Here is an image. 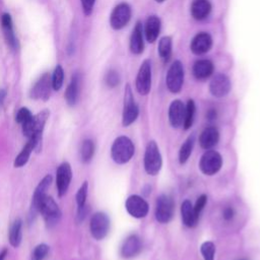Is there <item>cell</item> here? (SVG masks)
Wrapping results in <instances>:
<instances>
[{
  "mask_svg": "<svg viewBox=\"0 0 260 260\" xmlns=\"http://www.w3.org/2000/svg\"><path fill=\"white\" fill-rule=\"evenodd\" d=\"M151 87V68L150 62L145 60L138 71L136 77V89L140 94H147Z\"/></svg>",
  "mask_w": 260,
  "mask_h": 260,
  "instance_id": "4fadbf2b",
  "label": "cell"
},
{
  "mask_svg": "<svg viewBox=\"0 0 260 260\" xmlns=\"http://www.w3.org/2000/svg\"><path fill=\"white\" fill-rule=\"evenodd\" d=\"M211 10V5L208 0H194L191 5V13L196 19H204Z\"/></svg>",
  "mask_w": 260,
  "mask_h": 260,
  "instance_id": "cb8c5ba5",
  "label": "cell"
},
{
  "mask_svg": "<svg viewBox=\"0 0 260 260\" xmlns=\"http://www.w3.org/2000/svg\"><path fill=\"white\" fill-rule=\"evenodd\" d=\"M160 30V20L155 15L150 16L145 24V36L149 43H153L159 34Z\"/></svg>",
  "mask_w": 260,
  "mask_h": 260,
  "instance_id": "83f0119b",
  "label": "cell"
},
{
  "mask_svg": "<svg viewBox=\"0 0 260 260\" xmlns=\"http://www.w3.org/2000/svg\"><path fill=\"white\" fill-rule=\"evenodd\" d=\"M63 79H64V71L63 68L60 65H57L53 75L51 77L52 80V88L54 90H59L62 87L63 84Z\"/></svg>",
  "mask_w": 260,
  "mask_h": 260,
  "instance_id": "836d02e7",
  "label": "cell"
},
{
  "mask_svg": "<svg viewBox=\"0 0 260 260\" xmlns=\"http://www.w3.org/2000/svg\"><path fill=\"white\" fill-rule=\"evenodd\" d=\"M134 154V145L127 136H119L115 139L111 147V156L119 165L128 162Z\"/></svg>",
  "mask_w": 260,
  "mask_h": 260,
  "instance_id": "6da1fadb",
  "label": "cell"
},
{
  "mask_svg": "<svg viewBox=\"0 0 260 260\" xmlns=\"http://www.w3.org/2000/svg\"><path fill=\"white\" fill-rule=\"evenodd\" d=\"M126 210L128 213L136 218H141L146 216L148 212L147 202L138 195H131L127 198L125 203Z\"/></svg>",
  "mask_w": 260,
  "mask_h": 260,
  "instance_id": "5bb4252c",
  "label": "cell"
},
{
  "mask_svg": "<svg viewBox=\"0 0 260 260\" xmlns=\"http://www.w3.org/2000/svg\"><path fill=\"white\" fill-rule=\"evenodd\" d=\"M235 215V210L233 207H225L222 211V217L225 220H231Z\"/></svg>",
  "mask_w": 260,
  "mask_h": 260,
  "instance_id": "60d3db41",
  "label": "cell"
},
{
  "mask_svg": "<svg viewBox=\"0 0 260 260\" xmlns=\"http://www.w3.org/2000/svg\"><path fill=\"white\" fill-rule=\"evenodd\" d=\"M231 89V82L228 76L224 74H217L215 75L209 85V90L212 93V95L216 98L224 96L229 93Z\"/></svg>",
  "mask_w": 260,
  "mask_h": 260,
  "instance_id": "e0dca14e",
  "label": "cell"
},
{
  "mask_svg": "<svg viewBox=\"0 0 260 260\" xmlns=\"http://www.w3.org/2000/svg\"><path fill=\"white\" fill-rule=\"evenodd\" d=\"M219 139L218 130L215 127L205 128L199 137V143L202 148L210 149L217 144Z\"/></svg>",
  "mask_w": 260,
  "mask_h": 260,
  "instance_id": "44dd1931",
  "label": "cell"
},
{
  "mask_svg": "<svg viewBox=\"0 0 260 260\" xmlns=\"http://www.w3.org/2000/svg\"><path fill=\"white\" fill-rule=\"evenodd\" d=\"M87 191H88V183L85 181L79 187V189L76 193V196H75L76 203H77V210L86 206L85 202H86V197H87Z\"/></svg>",
  "mask_w": 260,
  "mask_h": 260,
  "instance_id": "d6a6232c",
  "label": "cell"
},
{
  "mask_svg": "<svg viewBox=\"0 0 260 260\" xmlns=\"http://www.w3.org/2000/svg\"><path fill=\"white\" fill-rule=\"evenodd\" d=\"M184 81V70L180 61H175L167 74V86L171 92H179Z\"/></svg>",
  "mask_w": 260,
  "mask_h": 260,
  "instance_id": "9c48e42d",
  "label": "cell"
},
{
  "mask_svg": "<svg viewBox=\"0 0 260 260\" xmlns=\"http://www.w3.org/2000/svg\"><path fill=\"white\" fill-rule=\"evenodd\" d=\"M194 141H195V136L192 134L182 144V146L180 148V151H179V161H180V164L183 165L188 160V158H189V156L192 152V149H193Z\"/></svg>",
  "mask_w": 260,
  "mask_h": 260,
  "instance_id": "f1b7e54d",
  "label": "cell"
},
{
  "mask_svg": "<svg viewBox=\"0 0 260 260\" xmlns=\"http://www.w3.org/2000/svg\"><path fill=\"white\" fill-rule=\"evenodd\" d=\"M158 53L165 62L169 61L172 54V40L170 37H164L160 39L158 44Z\"/></svg>",
  "mask_w": 260,
  "mask_h": 260,
  "instance_id": "4dcf8cb0",
  "label": "cell"
},
{
  "mask_svg": "<svg viewBox=\"0 0 260 260\" xmlns=\"http://www.w3.org/2000/svg\"><path fill=\"white\" fill-rule=\"evenodd\" d=\"M185 119H184V123L183 126L185 129H189L192 124H193V120H194V115H195V104L192 100H189L187 103V106L185 107Z\"/></svg>",
  "mask_w": 260,
  "mask_h": 260,
  "instance_id": "1f68e13d",
  "label": "cell"
},
{
  "mask_svg": "<svg viewBox=\"0 0 260 260\" xmlns=\"http://www.w3.org/2000/svg\"><path fill=\"white\" fill-rule=\"evenodd\" d=\"M82 5V10L85 15H90L93 9V5L95 0H80Z\"/></svg>",
  "mask_w": 260,
  "mask_h": 260,
  "instance_id": "ab89813d",
  "label": "cell"
},
{
  "mask_svg": "<svg viewBox=\"0 0 260 260\" xmlns=\"http://www.w3.org/2000/svg\"><path fill=\"white\" fill-rule=\"evenodd\" d=\"M49 253V246L46 244L38 245L31 254V260H44Z\"/></svg>",
  "mask_w": 260,
  "mask_h": 260,
  "instance_id": "d590c367",
  "label": "cell"
},
{
  "mask_svg": "<svg viewBox=\"0 0 260 260\" xmlns=\"http://www.w3.org/2000/svg\"><path fill=\"white\" fill-rule=\"evenodd\" d=\"M206 201H207V197H206V195L202 194L201 196H199V197H198V199H197V201H196V203H195V206H194L195 214H196L198 217H199V214H200V212L202 211L203 207L205 206Z\"/></svg>",
  "mask_w": 260,
  "mask_h": 260,
  "instance_id": "f35d334b",
  "label": "cell"
},
{
  "mask_svg": "<svg viewBox=\"0 0 260 260\" xmlns=\"http://www.w3.org/2000/svg\"><path fill=\"white\" fill-rule=\"evenodd\" d=\"M185 106L179 100L173 101L169 109V120L174 128H179L183 125L185 119Z\"/></svg>",
  "mask_w": 260,
  "mask_h": 260,
  "instance_id": "ac0fdd59",
  "label": "cell"
},
{
  "mask_svg": "<svg viewBox=\"0 0 260 260\" xmlns=\"http://www.w3.org/2000/svg\"><path fill=\"white\" fill-rule=\"evenodd\" d=\"M131 16V9L127 3H121L117 5L111 13L110 23L114 29H121L124 27Z\"/></svg>",
  "mask_w": 260,
  "mask_h": 260,
  "instance_id": "7c38bea8",
  "label": "cell"
},
{
  "mask_svg": "<svg viewBox=\"0 0 260 260\" xmlns=\"http://www.w3.org/2000/svg\"><path fill=\"white\" fill-rule=\"evenodd\" d=\"M79 85H80L79 75L75 73L72 76L71 81L68 84L65 91V100L69 106H74L77 103L78 96H79V87H80Z\"/></svg>",
  "mask_w": 260,
  "mask_h": 260,
  "instance_id": "7402d4cb",
  "label": "cell"
},
{
  "mask_svg": "<svg viewBox=\"0 0 260 260\" xmlns=\"http://www.w3.org/2000/svg\"><path fill=\"white\" fill-rule=\"evenodd\" d=\"M5 96H6V90L3 88H0V107L3 105Z\"/></svg>",
  "mask_w": 260,
  "mask_h": 260,
  "instance_id": "7bdbcfd3",
  "label": "cell"
},
{
  "mask_svg": "<svg viewBox=\"0 0 260 260\" xmlns=\"http://www.w3.org/2000/svg\"><path fill=\"white\" fill-rule=\"evenodd\" d=\"M39 213L43 215L46 225L48 228H53L58 224L62 215L59 205L49 195H45L41 200L39 206Z\"/></svg>",
  "mask_w": 260,
  "mask_h": 260,
  "instance_id": "7a4b0ae2",
  "label": "cell"
},
{
  "mask_svg": "<svg viewBox=\"0 0 260 260\" xmlns=\"http://www.w3.org/2000/svg\"><path fill=\"white\" fill-rule=\"evenodd\" d=\"M106 83L109 87H115L119 84L120 82V76L118 74L117 71L115 70H110L107 74H106Z\"/></svg>",
  "mask_w": 260,
  "mask_h": 260,
  "instance_id": "8d00e7d4",
  "label": "cell"
},
{
  "mask_svg": "<svg viewBox=\"0 0 260 260\" xmlns=\"http://www.w3.org/2000/svg\"><path fill=\"white\" fill-rule=\"evenodd\" d=\"M138 107L134 101L132 90L129 84L125 87V94H124V109H123V117H122V124L126 127L131 125L138 116Z\"/></svg>",
  "mask_w": 260,
  "mask_h": 260,
  "instance_id": "5b68a950",
  "label": "cell"
},
{
  "mask_svg": "<svg viewBox=\"0 0 260 260\" xmlns=\"http://www.w3.org/2000/svg\"><path fill=\"white\" fill-rule=\"evenodd\" d=\"M142 249L141 240L137 235L129 236L123 243L121 247V255L122 257L129 259L137 256Z\"/></svg>",
  "mask_w": 260,
  "mask_h": 260,
  "instance_id": "2e32d148",
  "label": "cell"
},
{
  "mask_svg": "<svg viewBox=\"0 0 260 260\" xmlns=\"http://www.w3.org/2000/svg\"><path fill=\"white\" fill-rule=\"evenodd\" d=\"M32 117V114L30 113V111L27 108H20L15 116V120L17 123H19L20 125L24 122H26L28 119H30Z\"/></svg>",
  "mask_w": 260,
  "mask_h": 260,
  "instance_id": "74e56055",
  "label": "cell"
},
{
  "mask_svg": "<svg viewBox=\"0 0 260 260\" xmlns=\"http://www.w3.org/2000/svg\"><path fill=\"white\" fill-rule=\"evenodd\" d=\"M22 220L20 218H16L10 224L9 232H8V240L12 247L17 248L21 243L22 238Z\"/></svg>",
  "mask_w": 260,
  "mask_h": 260,
  "instance_id": "4316f807",
  "label": "cell"
},
{
  "mask_svg": "<svg viewBox=\"0 0 260 260\" xmlns=\"http://www.w3.org/2000/svg\"><path fill=\"white\" fill-rule=\"evenodd\" d=\"M72 179V170L69 162H62L56 171V186L59 197L66 194Z\"/></svg>",
  "mask_w": 260,
  "mask_h": 260,
  "instance_id": "8fae6325",
  "label": "cell"
},
{
  "mask_svg": "<svg viewBox=\"0 0 260 260\" xmlns=\"http://www.w3.org/2000/svg\"><path fill=\"white\" fill-rule=\"evenodd\" d=\"M200 251L204 260H214L215 246L212 242L210 241L204 242L200 247Z\"/></svg>",
  "mask_w": 260,
  "mask_h": 260,
  "instance_id": "e575fe53",
  "label": "cell"
},
{
  "mask_svg": "<svg viewBox=\"0 0 260 260\" xmlns=\"http://www.w3.org/2000/svg\"><path fill=\"white\" fill-rule=\"evenodd\" d=\"M94 153V143L91 139L83 140L80 148V158L83 162H88L91 160Z\"/></svg>",
  "mask_w": 260,
  "mask_h": 260,
  "instance_id": "f546056e",
  "label": "cell"
},
{
  "mask_svg": "<svg viewBox=\"0 0 260 260\" xmlns=\"http://www.w3.org/2000/svg\"><path fill=\"white\" fill-rule=\"evenodd\" d=\"M212 45L211 37L207 32H199L195 36L191 43V50L196 55L206 53Z\"/></svg>",
  "mask_w": 260,
  "mask_h": 260,
  "instance_id": "d6986e66",
  "label": "cell"
},
{
  "mask_svg": "<svg viewBox=\"0 0 260 260\" xmlns=\"http://www.w3.org/2000/svg\"><path fill=\"white\" fill-rule=\"evenodd\" d=\"M142 24L137 22L133 28L130 39V49L134 54H140L143 51V38H142Z\"/></svg>",
  "mask_w": 260,
  "mask_h": 260,
  "instance_id": "d4e9b609",
  "label": "cell"
},
{
  "mask_svg": "<svg viewBox=\"0 0 260 260\" xmlns=\"http://www.w3.org/2000/svg\"><path fill=\"white\" fill-rule=\"evenodd\" d=\"M40 146V144L37 142L36 139L34 138H29L27 139V142L25 143V145L22 147V149L20 150V152L17 154V156L14 159L13 166L15 168H21L23 167L27 161L28 158L31 154V152L34 151V149L38 148Z\"/></svg>",
  "mask_w": 260,
  "mask_h": 260,
  "instance_id": "ffe728a7",
  "label": "cell"
},
{
  "mask_svg": "<svg viewBox=\"0 0 260 260\" xmlns=\"http://www.w3.org/2000/svg\"><path fill=\"white\" fill-rule=\"evenodd\" d=\"M156 1H157V2H162L164 0H156Z\"/></svg>",
  "mask_w": 260,
  "mask_h": 260,
  "instance_id": "f6af8a7d",
  "label": "cell"
},
{
  "mask_svg": "<svg viewBox=\"0 0 260 260\" xmlns=\"http://www.w3.org/2000/svg\"><path fill=\"white\" fill-rule=\"evenodd\" d=\"M213 65L209 60L203 59L197 61L193 66V74L197 79H206L211 75Z\"/></svg>",
  "mask_w": 260,
  "mask_h": 260,
  "instance_id": "484cf974",
  "label": "cell"
},
{
  "mask_svg": "<svg viewBox=\"0 0 260 260\" xmlns=\"http://www.w3.org/2000/svg\"><path fill=\"white\" fill-rule=\"evenodd\" d=\"M174 201L173 199L162 194L157 197L155 205V218L160 223L169 222L174 215Z\"/></svg>",
  "mask_w": 260,
  "mask_h": 260,
  "instance_id": "52a82bcc",
  "label": "cell"
},
{
  "mask_svg": "<svg viewBox=\"0 0 260 260\" xmlns=\"http://www.w3.org/2000/svg\"><path fill=\"white\" fill-rule=\"evenodd\" d=\"M110 219L104 212L94 213L89 222V230L91 236L95 240H103L109 233Z\"/></svg>",
  "mask_w": 260,
  "mask_h": 260,
  "instance_id": "8992f818",
  "label": "cell"
},
{
  "mask_svg": "<svg viewBox=\"0 0 260 260\" xmlns=\"http://www.w3.org/2000/svg\"><path fill=\"white\" fill-rule=\"evenodd\" d=\"M222 166V157L215 150L207 149L200 158L199 169L201 172L207 176H212L216 174Z\"/></svg>",
  "mask_w": 260,
  "mask_h": 260,
  "instance_id": "277c9868",
  "label": "cell"
},
{
  "mask_svg": "<svg viewBox=\"0 0 260 260\" xmlns=\"http://www.w3.org/2000/svg\"><path fill=\"white\" fill-rule=\"evenodd\" d=\"M1 27L3 31L4 39L6 41L7 46L11 50H16L18 48V42L14 35L12 18L9 13H3L1 16Z\"/></svg>",
  "mask_w": 260,
  "mask_h": 260,
  "instance_id": "9a60e30c",
  "label": "cell"
},
{
  "mask_svg": "<svg viewBox=\"0 0 260 260\" xmlns=\"http://www.w3.org/2000/svg\"><path fill=\"white\" fill-rule=\"evenodd\" d=\"M217 117V114H216V111L214 109H210L208 110V112L206 113V118L209 120V121H213L215 120Z\"/></svg>",
  "mask_w": 260,
  "mask_h": 260,
  "instance_id": "b9f144b4",
  "label": "cell"
},
{
  "mask_svg": "<svg viewBox=\"0 0 260 260\" xmlns=\"http://www.w3.org/2000/svg\"><path fill=\"white\" fill-rule=\"evenodd\" d=\"M181 214L183 223L188 228H194L197 224L198 216L195 214L194 207L189 200H185L181 205Z\"/></svg>",
  "mask_w": 260,
  "mask_h": 260,
  "instance_id": "603a6c76",
  "label": "cell"
},
{
  "mask_svg": "<svg viewBox=\"0 0 260 260\" xmlns=\"http://www.w3.org/2000/svg\"><path fill=\"white\" fill-rule=\"evenodd\" d=\"M162 165L161 155L155 141L148 142L144 153V169L148 175L155 176L160 171Z\"/></svg>",
  "mask_w": 260,
  "mask_h": 260,
  "instance_id": "3957f363",
  "label": "cell"
},
{
  "mask_svg": "<svg viewBox=\"0 0 260 260\" xmlns=\"http://www.w3.org/2000/svg\"><path fill=\"white\" fill-rule=\"evenodd\" d=\"M7 254H8L7 249H3V250L0 252V260H5Z\"/></svg>",
  "mask_w": 260,
  "mask_h": 260,
  "instance_id": "ee69618b",
  "label": "cell"
},
{
  "mask_svg": "<svg viewBox=\"0 0 260 260\" xmlns=\"http://www.w3.org/2000/svg\"><path fill=\"white\" fill-rule=\"evenodd\" d=\"M52 80L49 73H44L34 84L29 91V96L34 100L47 101L50 96Z\"/></svg>",
  "mask_w": 260,
  "mask_h": 260,
  "instance_id": "30bf717a",
  "label": "cell"
},
{
  "mask_svg": "<svg viewBox=\"0 0 260 260\" xmlns=\"http://www.w3.org/2000/svg\"><path fill=\"white\" fill-rule=\"evenodd\" d=\"M52 176L51 175H46L41 182L39 183V185L37 186L34 195H32V200H31V204H30V209H29V220H34L35 217L37 216V214L39 213V206L41 203V200L43 199V197L45 195H47V190L49 189L51 183H52Z\"/></svg>",
  "mask_w": 260,
  "mask_h": 260,
  "instance_id": "ba28073f",
  "label": "cell"
}]
</instances>
